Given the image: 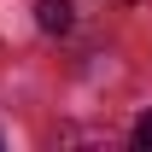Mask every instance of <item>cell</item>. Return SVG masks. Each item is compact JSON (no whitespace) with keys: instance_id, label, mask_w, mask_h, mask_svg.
<instances>
[{"instance_id":"cell-1","label":"cell","mask_w":152,"mask_h":152,"mask_svg":"<svg viewBox=\"0 0 152 152\" xmlns=\"http://www.w3.org/2000/svg\"><path fill=\"white\" fill-rule=\"evenodd\" d=\"M35 23L47 29V35H70L76 12H70V0H41V6H35Z\"/></svg>"},{"instance_id":"cell-2","label":"cell","mask_w":152,"mask_h":152,"mask_svg":"<svg viewBox=\"0 0 152 152\" xmlns=\"http://www.w3.org/2000/svg\"><path fill=\"white\" fill-rule=\"evenodd\" d=\"M134 146H140V152H152V111L134 123Z\"/></svg>"}]
</instances>
